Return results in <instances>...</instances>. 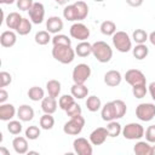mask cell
Masks as SVG:
<instances>
[{
  "mask_svg": "<svg viewBox=\"0 0 155 155\" xmlns=\"http://www.w3.org/2000/svg\"><path fill=\"white\" fill-rule=\"evenodd\" d=\"M75 50L68 45H53L52 48V57L62 63V64H70L75 59Z\"/></svg>",
  "mask_w": 155,
  "mask_h": 155,
  "instance_id": "obj_1",
  "label": "cell"
},
{
  "mask_svg": "<svg viewBox=\"0 0 155 155\" xmlns=\"http://www.w3.org/2000/svg\"><path fill=\"white\" fill-rule=\"evenodd\" d=\"M92 54L99 63H108L113 58V48L105 41H96L92 44Z\"/></svg>",
  "mask_w": 155,
  "mask_h": 155,
  "instance_id": "obj_2",
  "label": "cell"
},
{
  "mask_svg": "<svg viewBox=\"0 0 155 155\" xmlns=\"http://www.w3.org/2000/svg\"><path fill=\"white\" fill-rule=\"evenodd\" d=\"M113 46L116 48V51L121 53H127L132 50V38L122 30H117L113 36H111Z\"/></svg>",
  "mask_w": 155,
  "mask_h": 155,
  "instance_id": "obj_3",
  "label": "cell"
},
{
  "mask_svg": "<svg viewBox=\"0 0 155 155\" xmlns=\"http://www.w3.org/2000/svg\"><path fill=\"white\" fill-rule=\"evenodd\" d=\"M85 126V119L82 115H76L70 117L63 126V132L68 136H78L81 133Z\"/></svg>",
  "mask_w": 155,
  "mask_h": 155,
  "instance_id": "obj_4",
  "label": "cell"
},
{
  "mask_svg": "<svg viewBox=\"0 0 155 155\" xmlns=\"http://www.w3.org/2000/svg\"><path fill=\"white\" fill-rule=\"evenodd\" d=\"M144 127L138 122H130L122 127V136L128 140H139L144 137Z\"/></svg>",
  "mask_w": 155,
  "mask_h": 155,
  "instance_id": "obj_5",
  "label": "cell"
},
{
  "mask_svg": "<svg viewBox=\"0 0 155 155\" xmlns=\"http://www.w3.org/2000/svg\"><path fill=\"white\" fill-rule=\"evenodd\" d=\"M136 116L140 121L149 122L155 117V104L154 103H139L136 107Z\"/></svg>",
  "mask_w": 155,
  "mask_h": 155,
  "instance_id": "obj_6",
  "label": "cell"
},
{
  "mask_svg": "<svg viewBox=\"0 0 155 155\" xmlns=\"http://www.w3.org/2000/svg\"><path fill=\"white\" fill-rule=\"evenodd\" d=\"M91 67L86 63H80L74 67L71 71V79L75 84H85L91 76Z\"/></svg>",
  "mask_w": 155,
  "mask_h": 155,
  "instance_id": "obj_7",
  "label": "cell"
},
{
  "mask_svg": "<svg viewBox=\"0 0 155 155\" xmlns=\"http://www.w3.org/2000/svg\"><path fill=\"white\" fill-rule=\"evenodd\" d=\"M69 34L73 39H76L78 41H86L90 38L91 31L88 27L82 22H75L69 28Z\"/></svg>",
  "mask_w": 155,
  "mask_h": 155,
  "instance_id": "obj_8",
  "label": "cell"
},
{
  "mask_svg": "<svg viewBox=\"0 0 155 155\" xmlns=\"http://www.w3.org/2000/svg\"><path fill=\"white\" fill-rule=\"evenodd\" d=\"M73 149L78 155H92L93 148L90 139L84 137H78L73 142Z\"/></svg>",
  "mask_w": 155,
  "mask_h": 155,
  "instance_id": "obj_9",
  "label": "cell"
},
{
  "mask_svg": "<svg viewBox=\"0 0 155 155\" xmlns=\"http://www.w3.org/2000/svg\"><path fill=\"white\" fill-rule=\"evenodd\" d=\"M125 81L131 85V86H136V85H145L147 84V78L143 74V71L138 70V69H128L125 75H124Z\"/></svg>",
  "mask_w": 155,
  "mask_h": 155,
  "instance_id": "obj_10",
  "label": "cell"
},
{
  "mask_svg": "<svg viewBox=\"0 0 155 155\" xmlns=\"http://www.w3.org/2000/svg\"><path fill=\"white\" fill-rule=\"evenodd\" d=\"M29 19L34 24H41L45 19V6L41 2H34L31 8L28 11Z\"/></svg>",
  "mask_w": 155,
  "mask_h": 155,
  "instance_id": "obj_11",
  "label": "cell"
},
{
  "mask_svg": "<svg viewBox=\"0 0 155 155\" xmlns=\"http://www.w3.org/2000/svg\"><path fill=\"white\" fill-rule=\"evenodd\" d=\"M107 137H109L107 128L105 127H97L90 133L88 139L92 143V145H102L107 140Z\"/></svg>",
  "mask_w": 155,
  "mask_h": 155,
  "instance_id": "obj_12",
  "label": "cell"
},
{
  "mask_svg": "<svg viewBox=\"0 0 155 155\" xmlns=\"http://www.w3.org/2000/svg\"><path fill=\"white\" fill-rule=\"evenodd\" d=\"M63 27H64V23H63L62 18L58 17V16H51L46 21V29L51 34H58V33H61L63 30Z\"/></svg>",
  "mask_w": 155,
  "mask_h": 155,
  "instance_id": "obj_13",
  "label": "cell"
},
{
  "mask_svg": "<svg viewBox=\"0 0 155 155\" xmlns=\"http://www.w3.org/2000/svg\"><path fill=\"white\" fill-rule=\"evenodd\" d=\"M104 84L109 87H116L122 81V75L119 70H109L104 74Z\"/></svg>",
  "mask_w": 155,
  "mask_h": 155,
  "instance_id": "obj_14",
  "label": "cell"
},
{
  "mask_svg": "<svg viewBox=\"0 0 155 155\" xmlns=\"http://www.w3.org/2000/svg\"><path fill=\"white\" fill-rule=\"evenodd\" d=\"M17 115L16 107L11 103H1L0 104V120L10 121Z\"/></svg>",
  "mask_w": 155,
  "mask_h": 155,
  "instance_id": "obj_15",
  "label": "cell"
},
{
  "mask_svg": "<svg viewBox=\"0 0 155 155\" xmlns=\"http://www.w3.org/2000/svg\"><path fill=\"white\" fill-rule=\"evenodd\" d=\"M17 42V33L13 30H5L1 33L0 35V44L2 47L10 48L12 46H15V44Z\"/></svg>",
  "mask_w": 155,
  "mask_h": 155,
  "instance_id": "obj_16",
  "label": "cell"
},
{
  "mask_svg": "<svg viewBox=\"0 0 155 155\" xmlns=\"http://www.w3.org/2000/svg\"><path fill=\"white\" fill-rule=\"evenodd\" d=\"M34 109L28 105V104H22L19 105V108L17 109V117L22 121V122H28L31 121L34 119Z\"/></svg>",
  "mask_w": 155,
  "mask_h": 155,
  "instance_id": "obj_17",
  "label": "cell"
},
{
  "mask_svg": "<svg viewBox=\"0 0 155 155\" xmlns=\"http://www.w3.org/2000/svg\"><path fill=\"white\" fill-rule=\"evenodd\" d=\"M12 147L16 154H19V155L27 154L28 153V138L22 137V136L15 137L12 140Z\"/></svg>",
  "mask_w": 155,
  "mask_h": 155,
  "instance_id": "obj_18",
  "label": "cell"
},
{
  "mask_svg": "<svg viewBox=\"0 0 155 155\" xmlns=\"http://www.w3.org/2000/svg\"><path fill=\"white\" fill-rule=\"evenodd\" d=\"M101 116H102V120L103 121H107V122L113 121V120H116V114H115L113 101L105 103L104 105H102V108H101Z\"/></svg>",
  "mask_w": 155,
  "mask_h": 155,
  "instance_id": "obj_19",
  "label": "cell"
},
{
  "mask_svg": "<svg viewBox=\"0 0 155 155\" xmlns=\"http://www.w3.org/2000/svg\"><path fill=\"white\" fill-rule=\"evenodd\" d=\"M133 151L137 155H153V145L148 140H138L133 147Z\"/></svg>",
  "mask_w": 155,
  "mask_h": 155,
  "instance_id": "obj_20",
  "label": "cell"
},
{
  "mask_svg": "<svg viewBox=\"0 0 155 155\" xmlns=\"http://www.w3.org/2000/svg\"><path fill=\"white\" fill-rule=\"evenodd\" d=\"M57 107H58V103H57L56 98H53L51 96L45 97L41 101V110L44 113H46V114H53V113H56Z\"/></svg>",
  "mask_w": 155,
  "mask_h": 155,
  "instance_id": "obj_21",
  "label": "cell"
},
{
  "mask_svg": "<svg viewBox=\"0 0 155 155\" xmlns=\"http://www.w3.org/2000/svg\"><path fill=\"white\" fill-rule=\"evenodd\" d=\"M70 93L74 96L75 99H84L85 97H88V88L85 86V84H73L70 87Z\"/></svg>",
  "mask_w": 155,
  "mask_h": 155,
  "instance_id": "obj_22",
  "label": "cell"
},
{
  "mask_svg": "<svg viewBox=\"0 0 155 155\" xmlns=\"http://www.w3.org/2000/svg\"><path fill=\"white\" fill-rule=\"evenodd\" d=\"M75 53L78 57H81V58L88 57L90 54H92V44H90L87 40L80 41L75 47Z\"/></svg>",
  "mask_w": 155,
  "mask_h": 155,
  "instance_id": "obj_23",
  "label": "cell"
},
{
  "mask_svg": "<svg viewBox=\"0 0 155 155\" xmlns=\"http://www.w3.org/2000/svg\"><path fill=\"white\" fill-rule=\"evenodd\" d=\"M61 90H62V85L58 80L52 79V80H48L46 82V91H47L48 96H51L53 98H57L61 94Z\"/></svg>",
  "mask_w": 155,
  "mask_h": 155,
  "instance_id": "obj_24",
  "label": "cell"
},
{
  "mask_svg": "<svg viewBox=\"0 0 155 155\" xmlns=\"http://www.w3.org/2000/svg\"><path fill=\"white\" fill-rule=\"evenodd\" d=\"M74 6H75V10H76V15H78V22L84 21L88 16V11H90L88 5L82 0H76L74 2Z\"/></svg>",
  "mask_w": 155,
  "mask_h": 155,
  "instance_id": "obj_25",
  "label": "cell"
},
{
  "mask_svg": "<svg viewBox=\"0 0 155 155\" xmlns=\"http://www.w3.org/2000/svg\"><path fill=\"white\" fill-rule=\"evenodd\" d=\"M22 18H23V17H22L18 12H10V13L5 17V24H6L7 28L16 30L17 27H18V24L21 23Z\"/></svg>",
  "mask_w": 155,
  "mask_h": 155,
  "instance_id": "obj_26",
  "label": "cell"
},
{
  "mask_svg": "<svg viewBox=\"0 0 155 155\" xmlns=\"http://www.w3.org/2000/svg\"><path fill=\"white\" fill-rule=\"evenodd\" d=\"M132 54L136 59L143 61L149 54V48L145 44H136L134 47H132Z\"/></svg>",
  "mask_w": 155,
  "mask_h": 155,
  "instance_id": "obj_27",
  "label": "cell"
},
{
  "mask_svg": "<svg viewBox=\"0 0 155 155\" xmlns=\"http://www.w3.org/2000/svg\"><path fill=\"white\" fill-rule=\"evenodd\" d=\"M85 104L87 107V110L91 111V113H96V111H98L102 108V101H101V98L97 97V96H94V94L88 96Z\"/></svg>",
  "mask_w": 155,
  "mask_h": 155,
  "instance_id": "obj_28",
  "label": "cell"
},
{
  "mask_svg": "<svg viewBox=\"0 0 155 155\" xmlns=\"http://www.w3.org/2000/svg\"><path fill=\"white\" fill-rule=\"evenodd\" d=\"M99 29H101V33H102L103 35H105V36H113V35L117 31V30H116V24H115L113 21H109V19L103 21V22L101 23Z\"/></svg>",
  "mask_w": 155,
  "mask_h": 155,
  "instance_id": "obj_29",
  "label": "cell"
},
{
  "mask_svg": "<svg viewBox=\"0 0 155 155\" xmlns=\"http://www.w3.org/2000/svg\"><path fill=\"white\" fill-rule=\"evenodd\" d=\"M31 28H33V22L30 21V19H28V18H22V21H21V23L18 24V27H17V29L15 30L18 35H22V36H24V35H28L30 31H31Z\"/></svg>",
  "mask_w": 155,
  "mask_h": 155,
  "instance_id": "obj_30",
  "label": "cell"
},
{
  "mask_svg": "<svg viewBox=\"0 0 155 155\" xmlns=\"http://www.w3.org/2000/svg\"><path fill=\"white\" fill-rule=\"evenodd\" d=\"M105 128H107V131H108V136L111 137V138H115V137L120 136V133L122 132V126H121V124L117 122L116 120L109 121Z\"/></svg>",
  "mask_w": 155,
  "mask_h": 155,
  "instance_id": "obj_31",
  "label": "cell"
},
{
  "mask_svg": "<svg viewBox=\"0 0 155 155\" xmlns=\"http://www.w3.org/2000/svg\"><path fill=\"white\" fill-rule=\"evenodd\" d=\"M28 97L33 102H39L45 98V91L39 86H33L28 90Z\"/></svg>",
  "mask_w": 155,
  "mask_h": 155,
  "instance_id": "obj_32",
  "label": "cell"
},
{
  "mask_svg": "<svg viewBox=\"0 0 155 155\" xmlns=\"http://www.w3.org/2000/svg\"><path fill=\"white\" fill-rule=\"evenodd\" d=\"M34 40L38 45L40 46H45L47 45L50 41H52V38H51V33H48L47 30H40L35 34L34 36Z\"/></svg>",
  "mask_w": 155,
  "mask_h": 155,
  "instance_id": "obj_33",
  "label": "cell"
},
{
  "mask_svg": "<svg viewBox=\"0 0 155 155\" xmlns=\"http://www.w3.org/2000/svg\"><path fill=\"white\" fill-rule=\"evenodd\" d=\"M113 104H114V109H115V114H116V120L124 117L127 111L126 103L122 99H115V101H113Z\"/></svg>",
  "mask_w": 155,
  "mask_h": 155,
  "instance_id": "obj_34",
  "label": "cell"
},
{
  "mask_svg": "<svg viewBox=\"0 0 155 155\" xmlns=\"http://www.w3.org/2000/svg\"><path fill=\"white\" fill-rule=\"evenodd\" d=\"M63 17H64V19H67L69 22H78V15H76V10H75L74 4L67 5L63 8Z\"/></svg>",
  "mask_w": 155,
  "mask_h": 155,
  "instance_id": "obj_35",
  "label": "cell"
},
{
  "mask_svg": "<svg viewBox=\"0 0 155 155\" xmlns=\"http://www.w3.org/2000/svg\"><path fill=\"white\" fill-rule=\"evenodd\" d=\"M132 40L136 44H145L149 40V34L144 29H136L132 33Z\"/></svg>",
  "mask_w": 155,
  "mask_h": 155,
  "instance_id": "obj_36",
  "label": "cell"
},
{
  "mask_svg": "<svg viewBox=\"0 0 155 155\" xmlns=\"http://www.w3.org/2000/svg\"><path fill=\"white\" fill-rule=\"evenodd\" d=\"M54 126V117L52 116V114H44L41 117H40V127L42 130H52Z\"/></svg>",
  "mask_w": 155,
  "mask_h": 155,
  "instance_id": "obj_37",
  "label": "cell"
},
{
  "mask_svg": "<svg viewBox=\"0 0 155 155\" xmlns=\"http://www.w3.org/2000/svg\"><path fill=\"white\" fill-rule=\"evenodd\" d=\"M75 103V98H74V96L70 93V94H63V96H61L59 97V99H58V107L62 109V110H67L71 104H74Z\"/></svg>",
  "mask_w": 155,
  "mask_h": 155,
  "instance_id": "obj_38",
  "label": "cell"
},
{
  "mask_svg": "<svg viewBox=\"0 0 155 155\" xmlns=\"http://www.w3.org/2000/svg\"><path fill=\"white\" fill-rule=\"evenodd\" d=\"M6 128H7V131H8L11 134L17 136V134H19V133L22 132V130H23L22 121H21V120H10L8 124H7V126H6Z\"/></svg>",
  "mask_w": 155,
  "mask_h": 155,
  "instance_id": "obj_39",
  "label": "cell"
},
{
  "mask_svg": "<svg viewBox=\"0 0 155 155\" xmlns=\"http://www.w3.org/2000/svg\"><path fill=\"white\" fill-rule=\"evenodd\" d=\"M40 133H41L40 128H39L38 126H35V125L28 126L27 130L24 131V136H25L29 140H35V139H38V138L40 137Z\"/></svg>",
  "mask_w": 155,
  "mask_h": 155,
  "instance_id": "obj_40",
  "label": "cell"
},
{
  "mask_svg": "<svg viewBox=\"0 0 155 155\" xmlns=\"http://www.w3.org/2000/svg\"><path fill=\"white\" fill-rule=\"evenodd\" d=\"M52 44L53 45H68L71 46V39L68 38V35L64 34H54L52 36Z\"/></svg>",
  "mask_w": 155,
  "mask_h": 155,
  "instance_id": "obj_41",
  "label": "cell"
},
{
  "mask_svg": "<svg viewBox=\"0 0 155 155\" xmlns=\"http://www.w3.org/2000/svg\"><path fill=\"white\" fill-rule=\"evenodd\" d=\"M147 93H148L147 84L145 85H136V86H132V94L134 96V98L142 99V98L145 97Z\"/></svg>",
  "mask_w": 155,
  "mask_h": 155,
  "instance_id": "obj_42",
  "label": "cell"
},
{
  "mask_svg": "<svg viewBox=\"0 0 155 155\" xmlns=\"http://www.w3.org/2000/svg\"><path fill=\"white\" fill-rule=\"evenodd\" d=\"M12 82V75L5 70H2L0 73V87L4 88L6 86H8Z\"/></svg>",
  "mask_w": 155,
  "mask_h": 155,
  "instance_id": "obj_43",
  "label": "cell"
},
{
  "mask_svg": "<svg viewBox=\"0 0 155 155\" xmlns=\"http://www.w3.org/2000/svg\"><path fill=\"white\" fill-rule=\"evenodd\" d=\"M65 113H67V115H68L69 117H73V116H76V115H81L82 109H81L80 104H78V103L75 102L74 104H71V105L65 110Z\"/></svg>",
  "mask_w": 155,
  "mask_h": 155,
  "instance_id": "obj_44",
  "label": "cell"
},
{
  "mask_svg": "<svg viewBox=\"0 0 155 155\" xmlns=\"http://www.w3.org/2000/svg\"><path fill=\"white\" fill-rule=\"evenodd\" d=\"M16 5H17V8L21 11H29L31 6L34 5V1L33 0H17Z\"/></svg>",
  "mask_w": 155,
  "mask_h": 155,
  "instance_id": "obj_45",
  "label": "cell"
},
{
  "mask_svg": "<svg viewBox=\"0 0 155 155\" xmlns=\"http://www.w3.org/2000/svg\"><path fill=\"white\" fill-rule=\"evenodd\" d=\"M144 137H145V140H148L149 143L155 144V125H151L145 130Z\"/></svg>",
  "mask_w": 155,
  "mask_h": 155,
  "instance_id": "obj_46",
  "label": "cell"
},
{
  "mask_svg": "<svg viewBox=\"0 0 155 155\" xmlns=\"http://www.w3.org/2000/svg\"><path fill=\"white\" fill-rule=\"evenodd\" d=\"M144 2V0H126V4L131 7H139L142 6Z\"/></svg>",
  "mask_w": 155,
  "mask_h": 155,
  "instance_id": "obj_47",
  "label": "cell"
},
{
  "mask_svg": "<svg viewBox=\"0 0 155 155\" xmlns=\"http://www.w3.org/2000/svg\"><path fill=\"white\" fill-rule=\"evenodd\" d=\"M7 98H8V92L5 88H1L0 90V103H5Z\"/></svg>",
  "mask_w": 155,
  "mask_h": 155,
  "instance_id": "obj_48",
  "label": "cell"
},
{
  "mask_svg": "<svg viewBox=\"0 0 155 155\" xmlns=\"http://www.w3.org/2000/svg\"><path fill=\"white\" fill-rule=\"evenodd\" d=\"M148 92L150 93L153 101H155V81H153V82L149 84V86H148Z\"/></svg>",
  "mask_w": 155,
  "mask_h": 155,
  "instance_id": "obj_49",
  "label": "cell"
},
{
  "mask_svg": "<svg viewBox=\"0 0 155 155\" xmlns=\"http://www.w3.org/2000/svg\"><path fill=\"white\" fill-rule=\"evenodd\" d=\"M149 41H150V44L153 46H155V30L149 34Z\"/></svg>",
  "mask_w": 155,
  "mask_h": 155,
  "instance_id": "obj_50",
  "label": "cell"
},
{
  "mask_svg": "<svg viewBox=\"0 0 155 155\" xmlns=\"http://www.w3.org/2000/svg\"><path fill=\"white\" fill-rule=\"evenodd\" d=\"M0 155H10V151L5 147H0Z\"/></svg>",
  "mask_w": 155,
  "mask_h": 155,
  "instance_id": "obj_51",
  "label": "cell"
},
{
  "mask_svg": "<svg viewBox=\"0 0 155 155\" xmlns=\"http://www.w3.org/2000/svg\"><path fill=\"white\" fill-rule=\"evenodd\" d=\"M16 1H17V0H0V2L4 4V5H11V4L16 2Z\"/></svg>",
  "mask_w": 155,
  "mask_h": 155,
  "instance_id": "obj_52",
  "label": "cell"
},
{
  "mask_svg": "<svg viewBox=\"0 0 155 155\" xmlns=\"http://www.w3.org/2000/svg\"><path fill=\"white\" fill-rule=\"evenodd\" d=\"M54 1H56V4H58V5H67L69 0H54Z\"/></svg>",
  "mask_w": 155,
  "mask_h": 155,
  "instance_id": "obj_53",
  "label": "cell"
},
{
  "mask_svg": "<svg viewBox=\"0 0 155 155\" xmlns=\"http://www.w3.org/2000/svg\"><path fill=\"white\" fill-rule=\"evenodd\" d=\"M153 155H155V145H153Z\"/></svg>",
  "mask_w": 155,
  "mask_h": 155,
  "instance_id": "obj_54",
  "label": "cell"
},
{
  "mask_svg": "<svg viewBox=\"0 0 155 155\" xmlns=\"http://www.w3.org/2000/svg\"><path fill=\"white\" fill-rule=\"evenodd\" d=\"M93 1H96V2H103L104 0H93Z\"/></svg>",
  "mask_w": 155,
  "mask_h": 155,
  "instance_id": "obj_55",
  "label": "cell"
}]
</instances>
